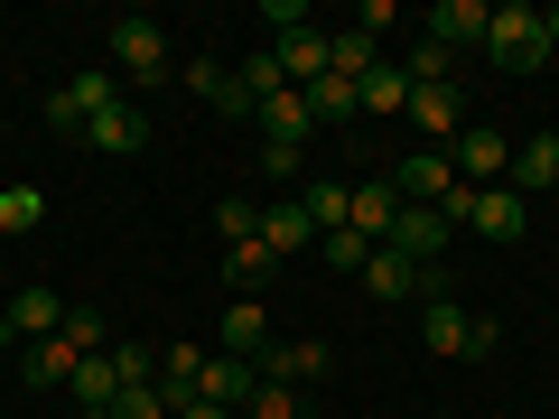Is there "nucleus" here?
<instances>
[{
	"label": "nucleus",
	"instance_id": "f257e3e1",
	"mask_svg": "<svg viewBox=\"0 0 559 419\" xmlns=\"http://www.w3.org/2000/svg\"><path fill=\"white\" fill-rule=\"evenodd\" d=\"M485 57H495L503 75H540V65H550V10L503 0L495 20H485Z\"/></svg>",
	"mask_w": 559,
	"mask_h": 419
},
{
	"label": "nucleus",
	"instance_id": "f03ea898",
	"mask_svg": "<svg viewBox=\"0 0 559 419\" xmlns=\"http://www.w3.org/2000/svg\"><path fill=\"white\" fill-rule=\"evenodd\" d=\"M112 103H121V94H112V65H84L75 84L47 94V131H75V140H84V131H94V112H112Z\"/></svg>",
	"mask_w": 559,
	"mask_h": 419
},
{
	"label": "nucleus",
	"instance_id": "7ed1b4c3",
	"mask_svg": "<svg viewBox=\"0 0 559 419\" xmlns=\"http://www.w3.org/2000/svg\"><path fill=\"white\" fill-rule=\"evenodd\" d=\"M112 65L131 84H159L168 75V28L159 20H112Z\"/></svg>",
	"mask_w": 559,
	"mask_h": 419
},
{
	"label": "nucleus",
	"instance_id": "20e7f679",
	"mask_svg": "<svg viewBox=\"0 0 559 419\" xmlns=\"http://www.w3.org/2000/svg\"><path fill=\"white\" fill-rule=\"evenodd\" d=\"M411 121H419V149H457L466 94H457V84H411Z\"/></svg>",
	"mask_w": 559,
	"mask_h": 419
},
{
	"label": "nucleus",
	"instance_id": "39448f33",
	"mask_svg": "<svg viewBox=\"0 0 559 419\" xmlns=\"http://www.w3.org/2000/svg\"><path fill=\"white\" fill-rule=\"evenodd\" d=\"M448 242H457V234H448V215H439V205H401V215H392V242H382V252L419 261V271H439V252H448Z\"/></svg>",
	"mask_w": 559,
	"mask_h": 419
},
{
	"label": "nucleus",
	"instance_id": "423d86ee",
	"mask_svg": "<svg viewBox=\"0 0 559 419\" xmlns=\"http://www.w3.org/2000/svg\"><path fill=\"white\" fill-rule=\"evenodd\" d=\"M476 308H457V299H448V289H439V299H419V336H429V355H457V363H476Z\"/></svg>",
	"mask_w": 559,
	"mask_h": 419
},
{
	"label": "nucleus",
	"instance_id": "0eeeda50",
	"mask_svg": "<svg viewBox=\"0 0 559 419\" xmlns=\"http://www.w3.org/2000/svg\"><path fill=\"white\" fill-rule=\"evenodd\" d=\"M66 326V308H57V289H47V279H28L20 299L0 308V345H47Z\"/></svg>",
	"mask_w": 559,
	"mask_h": 419
},
{
	"label": "nucleus",
	"instance_id": "6e6552de",
	"mask_svg": "<svg viewBox=\"0 0 559 419\" xmlns=\"http://www.w3.org/2000/svg\"><path fill=\"white\" fill-rule=\"evenodd\" d=\"M355 279L373 289V299H392V308H401V299H439V271H419V261H401V252H373Z\"/></svg>",
	"mask_w": 559,
	"mask_h": 419
},
{
	"label": "nucleus",
	"instance_id": "1a4fd4ad",
	"mask_svg": "<svg viewBox=\"0 0 559 419\" xmlns=\"http://www.w3.org/2000/svg\"><path fill=\"white\" fill-rule=\"evenodd\" d=\"M448 159H457V178H466V187H495L503 168H513V140H503V131H485V121H466Z\"/></svg>",
	"mask_w": 559,
	"mask_h": 419
},
{
	"label": "nucleus",
	"instance_id": "9d476101",
	"mask_svg": "<svg viewBox=\"0 0 559 419\" xmlns=\"http://www.w3.org/2000/svg\"><path fill=\"white\" fill-rule=\"evenodd\" d=\"M448 187H457V159H448V149H411V159L392 168V196L401 205H439Z\"/></svg>",
	"mask_w": 559,
	"mask_h": 419
},
{
	"label": "nucleus",
	"instance_id": "9b49d317",
	"mask_svg": "<svg viewBox=\"0 0 559 419\" xmlns=\"http://www.w3.org/2000/svg\"><path fill=\"white\" fill-rule=\"evenodd\" d=\"M261 382H280V392H308V382H326V345L318 336H271V355H261Z\"/></svg>",
	"mask_w": 559,
	"mask_h": 419
},
{
	"label": "nucleus",
	"instance_id": "f8f14e48",
	"mask_svg": "<svg viewBox=\"0 0 559 419\" xmlns=\"http://www.w3.org/2000/svg\"><path fill=\"white\" fill-rule=\"evenodd\" d=\"M84 149H103V159H140V149H150V112H140V103H112V112H94Z\"/></svg>",
	"mask_w": 559,
	"mask_h": 419
},
{
	"label": "nucleus",
	"instance_id": "ddd939ff",
	"mask_svg": "<svg viewBox=\"0 0 559 419\" xmlns=\"http://www.w3.org/2000/svg\"><path fill=\"white\" fill-rule=\"evenodd\" d=\"M261 392V363H242V355H205V392L197 400H215V410H234L242 419V400Z\"/></svg>",
	"mask_w": 559,
	"mask_h": 419
},
{
	"label": "nucleus",
	"instance_id": "4468645a",
	"mask_svg": "<svg viewBox=\"0 0 559 419\" xmlns=\"http://www.w3.org/2000/svg\"><path fill=\"white\" fill-rule=\"evenodd\" d=\"M252 121H261V140H289V149H308V131H318V121H308V94H299V84H280L271 103H252Z\"/></svg>",
	"mask_w": 559,
	"mask_h": 419
},
{
	"label": "nucleus",
	"instance_id": "2eb2a0df",
	"mask_svg": "<svg viewBox=\"0 0 559 419\" xmlns=\"http://www.w3.org/2000/svg\"><path fill=\"white\" fill-rule=\"evenodd\" d=\"M476 234L485 242H522L532 234V205H522L513 187H476Z\"/></svg>",
	"mask_w": 559,
	"mask_h": 419
},
{
	"label": "nucleus",
	"instance_id": "dca6fc26",
	"mask_svg": "<svg viewBox=\"0 0 559 419\" xmlns=\"http://www.w3.org/2000/svg\"><path fill=\"white\" fill-rule=\"evenodd\" d=\"M187 94H197L205 112H252L242 75H234V65H215V57H197V65H187Z\"/></svg>",
	"mask_w": 559,
	"mask_h": 419
},
{
	"label": "nucleus",
	"instance_id": "f3484780",
	"mask_svg": "<svg viewBox=\"0 0 559 419\" xmlns=\"http://www.w3.org/2000/svg\"><path fill=\"white\" fill-rule=\"evenodd\" d=\"M224 355H242V363L271 355V308H261V299H234V308H224Z\"/></svg>",
	"mask_w": 559,
	"mask_h": 419
},
{
	"label": "nucleus",
	"instance_id": "a211bd4d",
	"mask_svg": "<svg viewBox=\"0 0 559 419\" xmlns=\"http://www.w3.org/2000/svg\"><path fill=\"white\" fill-rule=\"evenodd\" d=\"M540 187H559V131H540V140H522V149H513V196L532 205Z\"/></svg>",
	"mask_w": 559,
	"mask_h": 419
},
{
	"label": "nucleus",
	"instance_id": "6ab92c4d",
	"mask_svg": "<svg viewBox=\"0 0 559 419\" xmlns=\"http://www.w3.org/2000/svg\"><path fill=\"white\" fill-rule=\"evenodd\" d=\"M392 215H401V196H392V178H373V187H355V224H345V234L355 242H392Z\"/></svg>",
	"mask_w": 559,
	"mask_h": 419
},
{
	"label": "nucleus",
	"instance_id": "aec40b11",
	"mask_svg": "<svg viewBox=\"0 0 559 419\" xmlns=\"http://www.w3.org/2000/svg\"><path fill=\"white\" fill-rule=\"evenodd\" d=\"M261 242H271V252H318V224H308V205H299V196L261 205Z\"/></svg>",
	"mask_w": 559,
	"mask_h": 419
},
{
	"label": "nucleus",
	"instance_id": "412c9836",
	"mask_svg": "<svg viewBox=\"0 0 559 419\" xmlns=\"http://www.w3.org/2000/svg\"><path fill=\"white\" fill-rule=\"evenodd\" d=\"M299 205H308V224H318V242L355 224V187H336V178H308V187H299Z\"/></svg>",
	"mask_w": 559,
	"mask_h": 419
},
{
	"label": "nucleus",
	"instance_id": "4be33fe9",
	"mask_svg": "<svg viewBox=\"0 0 559 419\" xmlns=\"http://www.w3.org/2000/svg\"><path fill=\"white\" fill-rule=\"evenodd\" d=\"M66 400H75V410H112V400H121V363L112 355H84L75 382H66Z\"/></svg>",
	"mask_w": 559,
	"mask_h": 419
},
{
	"label": "nucleus",
	"instance_id": "5701e85b",
	"mask_svg": "<svg viewBox=\"0 0 559 419\" xmlns=\"http://www.w3.org/2000/svg\"><path fill=\"white\" fill-rule=\"evenodd\" d=\"M485 20H495L485 0H439V10H429V38H439V47H466V38H485Z\"/></svg>",
	"mask_w": 559,
	"mask_h": 419
},
{
	"label": "nucleus",
	"instance_id": "b1692460",
	"mask_svg": "<svg viewBox=\"0 0 559 419\" xmlns=\"http://www.w3.org/2000/svg\"><path fill=\"white\" fill-rule=\"evenodd\" d=\"M75 345H66V326H57V336H47V345H28V382H38V392H66V382H75Z\"/></svg>",
	"mask_w": 559,
	"mask_h": 419
},
{
	"label": "nucleus",
	"instance_id": "393cba45",
	"mask_svg": "<svg viewBox=\"0 0 559 419\" xmlns=\"http://www.w3.org/2000/svg\"><path fill=\"white\" fill-rule=\"evenodd\" d=\"M159 392L178 400V410L205 392V355H197V345H168V355H159Z\"/></svg>",
	"mask_w": 559,
	"mask_h": 419
},
{
	"label": "nucleus",
	"instance_id": "a878e982",
	"mask_svg": "<svg viewBox=\"0 0 559 419\" xmlns=\"http://www.w3.org/2000/svg\"><path fill=\"white\" fill-rule=\"evenodd\" d=\"M355 112H411V75H401V65H373V75L355 84Z\"/></svg>",
	"mask_w": 559,
	"mask_h": 419
},
{
	"label": "nucleus",
	"instance_id": "bb28decb",
	"mask_svg": "<svg viewBox=\"0 0 559 419\" xmlns=\"http://www.w3.org/2000/svg\"><path fill=\"white\" fill-rule=\"evenodd\" d=\"M382 65V47L364 38V28H345V38H326V75H345V84H364Z\"/></svg>",
	"mask_w": 559,
	"mask_h": 419
},
{
	"label": "nucleus",
	"instance_id": "cd10ccee",
	"mask_svg": "<svg viewBox=\"0 0 559 419\" xmlns=\"http://www.w3.org/2000/svg\"><path fill=\"white\" fill-rule=\"evenodd\" d=\"M401 75H411V84H457V47H439L429 28H419V47L401 57Z\"/></svg>",
	"mask_w": 559,
	"mask_h": 419
},
{
	"label": "nucleus",
	"instance_id": "c85d7f7f",
	"mask_svg": "<svg viewBox=\"0 0 559 419\" xmlns=\"http://www.w3.org/2000/svg\"><path fill=\"white\" fill-rule=\"evenodd\" d=\"M271 261H280V252H271V242H261V234L224 252V279H234V299H252V289H261V271H271Z\"/></svg>",
	"mask_w": 559,
	"mask_h": 419
},
{
	"label": "nucleus",
	"instance_id": "c756f323",
	"mask_svg": "<svg viewBox=\"0 0 559 419\" xmlns=\"http://www.w3.org/2000/svg\"><path fill=\"white\" fill-rule=\"evenodd\" d=\"M280 75H289V84L308 94V84L326 75V38H308V28H299V38H280Z\"/></svg>",
	"mask_w": 559,
	"mask_h": 419
},
{
	"label": "nucleus",
	"instance_id": "7c9ffc66",
	"mask_svg": "<svg viewBox=\"0 0 559 419\" xmlns=\"http://www.w3.org/2000/svg\"><path fill=\"white\" fill-rule=\"evenodd\" d=\"M308 121H364V112H355V84H345V75H318V84H308Z\"/></svg>",
	"mask_w": 559,
	"mask_h": 419
},
{
	"label": "nucleus",
	"instance_id": "2f4dec72",
	"mask_svg": "<svg viewBox=\"0 0 559 419\" xmlns=\"http://www.w3.org/2000/svg\"><path fill=\"white\" fill-rule=\"evenodd\" d=\"M66 345L75 355H112V318L103 308H66Z\"/></svg>",
	"mask_w": 559,
	"mask_h": 419
},
{
	"label": "nucleus",
	"instance_id": "473e14b6",
	"mask_svg": "<svg viewBox=\"0 0 559 419\" xmlns=\"http://www.w3.org/2000/svg\"><path fill=\"white\" fill-rule=\"evenodd\" d=\"M38 215H47L38 187H0V234H38Z\"/></svg>",
	"mask_w": 559,
	"mask_h": 419
},
{
	"label": "nucleus",
	"instance_id": "72a5a7b5",
	"mask_svg": "<svg viewBox=\"0 0 559 419\" xmlns=\"http://www.w3.org/2000/svg\"><path fill=\"white\" fill-rule=\"evenodd\" d=\"M112 419H178V400H168L159 382H140V392H121V400H112Z\"/></svg>",
	"mask_w": 559,
	"mask_h": 419
},
{
	"label": "nucleus",
	"instance_id": "f704fd0d",
	"mask_svg": "<svg viewBox=\"0 0 559 419\" xmlns=\"http://www.w3.org/2000/svg\"><path fill=\"white\" fill-rule=\"evenodd\" d=\"M234 75H242V94H252V103H271L280 84H289V75H280V47H271V57H242Z\"/></svg>",
	"mask_w": 559,
	"mask_h": 419
},
{
	"label": "nucleus",
	"instance_id": "c9c22d12",
	"mask_svg": "<svg viewBox=\"0 0 559 419\" xmlns=\"http://www.w3.org/2000/svg\"><path fill=\"white\" fill-rule=\"evenodd\" d=\"M299 410H308V400H299V392H280V382H261V392L242 400V419H299Z\"/></svg>",
	"mask_w": 559,
	"mask_h": 419
},
{
	"label": "nucleus",
	"instance_id": "e433bc0d",
	"mask_svg": "<svg viewBox=\"0 0 559 419\" xmlns=\"http://www.w3.org/2000/svg\"><path fill=\"white\" fill-rule=\"evenodd\" d=\"M215 234H224V242H252V234H261V205L224 196V205H215Z\"/></svg>",
	"mask_w": 559,
	"mask_h": 419
},
{
	"label": "nucleus",
	"instance_id": "4c0bfd02",
	"mask_svg": "<svg viewBox=\"0 0 559 419\" xmlns=\"http://www.w3.org/2000/svg\"><path fill=\"white\" fill-rule=\"evenodd\" d=\"M318 252H326V271H345V279H355V271H364V261H373V242H355V234H326V242H318Z\"/></svg>",
	"mask_w": 559,
	"mask_h": 419
},
{
	"label": "nucleus",
	"instance_id": "58836bf2",
	"mask_svg": "<svg viewBox=\"0 0 559 419\" xmlns=\"http://www.w3.org/2000/svg\"><path fill=\"white\" fill-rule=\"evenodd\" d=\"M355 28L382 47V28H401V10H392V0H364V10H355Z\"/></svg>",
	"mask_w": 559,
	"mask_h": 419
},
{
	"label": "nucleus",
	"instance_id": "ea45409f",
	"mask_svg": "<svg viewBox=\"0 0 559 419\" xmlns=\"http://www.w3.org/2000/svg\"><path fill=\"white\" fill-rule=\"evenodd\" d=\"M299 159H308V149H289V140H261V168H271V178H299Z\"/></svg>",
	"mask_w": 559,
	"mask_h": 419
},
{
	"label": "nucleus",
	"instance_id": "a19ab883",
	"mask_svg": "<svg viewBox=\"0 0 559 419\" xmlns=\"http://www.w3.org/2000/svg\"><path fill=\"white\" fill-rule=\"evenodd\" d=\"M261 20H271L280 38H299V28H308V0H271V10H261Z\"/></svg>",
	"mask_w": 559,
	"mask_h": 419
},
{
	"label": "nucleus",
	"instance_id": "79ce46f5",
	"mask_svg": "<svg viewBox=\"0 0 559 419\" xmlns=\"http://www.w3.org/2000/svg\"><path fill=\"white\" fill-rule=\"evenodd\" d=\"M178 419H234V410H215V400H187V410Z\"/></svg>",
	"mask_w": 559,
	"mask_h": 419
},
{
	"label": "nucleus",
	"instance_id": "37998d69",
	"mask_svg": "<svg viewBox=\"0 0 559 419\" xmlns=\"http://www.w3.org/2000/svg\"><path fill=\"white\" fill-rule=\"evenodd\" d=\"M550 57H559V10H550Z\"/></svg>",
	"mask_w": 559,
	"mask_h": 419
},
{
	"label": "nucleus",
	"instance_id": "c03bdc74",
	"mask_svg": "<svg viewBox=\"0 0 559 419\" xmlns=\"http://www.w3.org/2000/svg\"><path fill=\"white\" fill-rule=\"evenodd\" d=\"M75 419H112V410H75Z\"/></svg>",
	"mask_w": 559,
	"mask_h": 419
},
{
	"label": "nucleus",
	"instance_id": "a18cd8bd",
	"mask_svg": "<svg viewBox=\"0 0 559 419\" xmlns=\"http://www.w3.org/2000/svg\"><path fill=\"white\" fill-rule=\"evenodd\" d=\"M0 242H10V234H0Z\"/></svg>",
	"mask_w": 559,
	"mask_h": 419
}]
</instances>
